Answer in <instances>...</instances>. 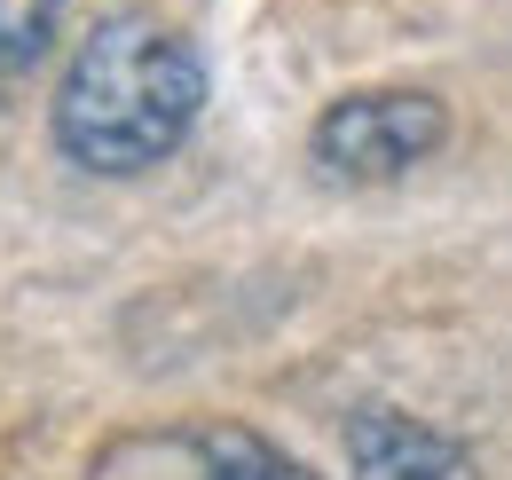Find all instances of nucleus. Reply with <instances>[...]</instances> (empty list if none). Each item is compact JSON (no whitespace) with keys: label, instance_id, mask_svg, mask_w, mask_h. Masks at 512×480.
Returning a JSON list of instances; mask_svg holds the SVG:
<instances>
[{"label":"nucleus","instance_id":"f257e3e1","mask_svg":"<svg viewBox=\"0 0 512 480\" xmlns=\"http://www.w3.org/2000/svg\"><path fill=\"white\" fill-rule=\"evenodd\" d=\"M205 111V63L166 24L119 8L103 16L64 63L56 87V150L79 174H150L158 158L182 150V134Z\"/></svg>","mask_w":512,"mask_h":480},{"label":"nucleus","instance_id":"f03ea898","mask_svg":"<svg viewBox=\"0 0 512 480\" xmlns=\"http://www.w3.org/2000/svg\"><path fill=\"white\" fill-rule=\"evenodd\" d=\"M449 134L442 95L426 87H371V95H339L316 119L308 150L331 181H394L410 174L418 158H434Z\"/></svg>","mask_w":512,"mask_h":480},{"label":"nucleus","instance_id":"7ed1b4c3","mask_svg":"<svg viewBox=\"0 0 512 480\" xmlns=\"http://www.w3.org/2000/svg\"><path fill=\"white\" fill-rule=\"evenodd\" d=\"M347 465H355V480H473L449 433H434L410 410H386V402L347 418Z\"/></svg>","mask_w":512,"mask_h":480},{"label":"nucleus","instance_id":"20e7f679","mask_svg":"<svg viewBox=\"0 0 512 480\" xmlns=\"http://www.w3.org/2000/svg\"><path fill=\"white\" fill-rule=\"evenodd\" d=\"M190 457L197 480H323L300 457H284L276 441H260L253 425H205V433H190Z\"/></svg>","mask_w":512,"mask_h":480},{"label":"nucleus","instance_id":"39448f33","mask_svg":"<svg viewBox=\"0 0 512 480\" xmlns=\"http://www.w3.org/2000/svg\"><path fill=\"white\" fill-rule=\"evenodd\" d=\"M56 24H64V0H0V79L40 71V56L56 48Z\"/></svg>","mask_w":512,"mask_h":480}]
</instances>
